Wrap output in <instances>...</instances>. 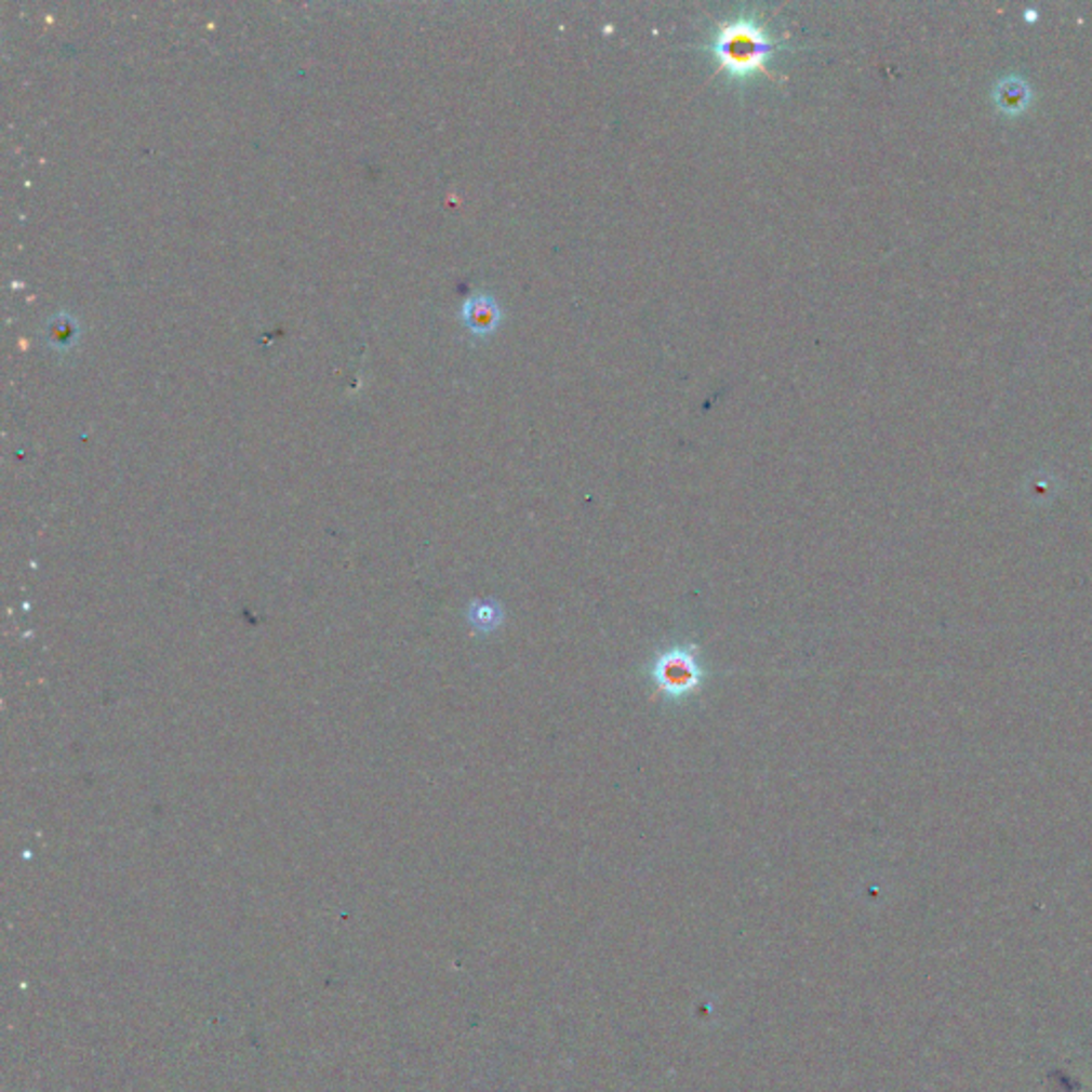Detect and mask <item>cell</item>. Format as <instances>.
Listing matches in <instances>:
<instances>
[{"label":"cell","instance_id":"cell-4","mask_svg":"<svg viewBox=\"0 0 1092 1092\" xmlns=\"http://www.w3.org/2000/svg\"><path fill=\"white\" fill-rule=\"evenodd\" d=\"M78 335V324L74 318H69L67 314H58L52 322H50V339L54 346L58 348H67L74 344Z\"/></svg>","mask_w":1092,"mask_h":1092},{"label":"cell","instance_id":"cell-3","mask_svg":"<svg viewBox=\"0 0 1092 1092\" xmlns=\"http://www.w3.org/2000/svg\"><path fill=\"white\" fill-rule=\"evenodd\" d=\"M462 318L471 333L491 335L502 322V310L491 295H474L464 304Z\"/></svg>","mask_w":1092,"mask_h":1092},{"label":"cell","instance_id":"cell-1","mask_svg":"<svg viewBox=\"0 0 1092 1092\" xmlns=\"http://www.w3.org/2000/svg\"><path fill=\"white\" fill-rule=\"evenodd\" d=\"M787 37H775L758 15H738L719 22L713 39L706 43L717 69L732 79L769 74V65L785 48Z\"/></svg>","mask_w":1092,"mask_h":1092},{"label":"cell","instance_id":"cell-2","mask_svg":"<svg viewBox=\"0 0 1092 1092\" xmlns=\"http://www.w3.org/2000/svg\"><path fill=\"white\" fill-rule=\"evenodd\" d=\"M649 679L662 701L681 704L696 696L706 683V670L698 657V644L683 642L660 651L647 666Z\"/></svg>","mask_w":1092,"mask_h":1092}]
</instances>
